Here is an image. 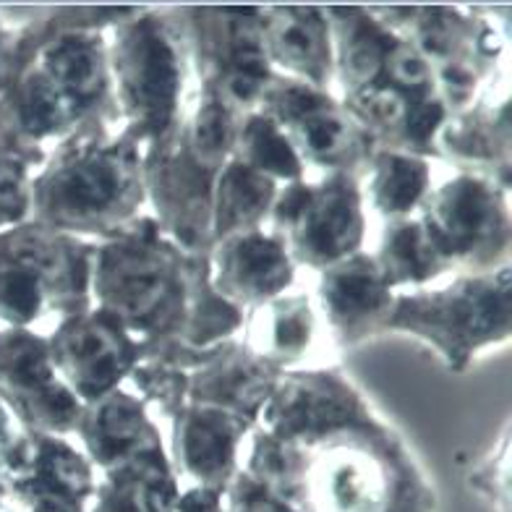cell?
<instances>
[{
	"label": "cell",
	"mask_w": 512,
	"mask_h": 512,
	"mask_svg": "<svg viewBox=\"0 0 512 512\" xmlns=\"http://www.w3.org/2000/svg\"><path fill=\"white\" fill-rule=\"evenodd\" d=\"M369 413L374 408L364 392L340 369L283 371L256 429L275 439H298L351 424Z\"/></svg>",
	"instance_id": "18"
},
{
	"label": "cell",
	"mask_w": 512,
	"mask_h": 512,
	"mask_svg": "<svg viewBox=\"0 0 512 512\" xmlns=\"http://www.w3.org/2000/svg\"><path fill=\"white\" fill-rule=\"evenodd\" d=\"M243 471L296 512H437V492L395 426L377 411L298 439L251 432Z\"/></svg>",
	"instance_id": "1"
},
{
	"label": "cell",
	"mask_w": 512,
	"mask_h": 512,
	"mask_svg": "<svg viewBox=\"0 0 512 512\" xmlns=\"http://www.w3.org/2000/svg\"><path fill=\"white\" fill-rule=\"evenodd\" d=\"M395 296L398 290L387 285L369 251L345 256L322 270L319 277V306L340 348H353L379 332H387Z\"/></svg>",
	"instance_id": "19"
},
{
	"label": "cell",
	"mask_w": 512,
	"mask_h": 512,
	"mask_svg": "<svg viewBox=\"0 0 512 512\" xmlns=\"http://www.w3.org/2000/svg\"><path fill=\"white\" fill-rule=\"evenodd\" d=\"M3 27H6V24H3V16H0V32H3Z\"/></svg>",
	"instance_id": "38"
},
{
	"label": "cell",
	"mask_w": 512,
	"mask_h": 512,
	"mask_svg": "<svg viewBox=\"0 0 512 512\" xmlns=\"http://www.w3.org/2000/svg\"><path fill=\"white\" fill-rule=\"evenodd\" d=\"M14 432H16L14 418L8 416L6 405L0 403V437H8V434H14Z\"/></svg>",
	"instance_id": "36"
},
{
	"label": "cell",
	"mask_w": 512,
	"mask_h": 512,
	"mask_svg": "<svg viewBox=\"0 0 512 512\" xmlns=\"http://www.w3.org/2000/svg\"><path fill=\"white\" fill-rule=\"evenodd\" d=\"M382 24L400 34L434 79L447 113L468 108L505 53L492 21L460 6H369Z\"/></svg>",
	"instance_id": "9"
},
{
	"label": "cell",
	"mask_w": 512,
	"mask_h": 512,
	"mask_svg": "<svg viewBox=\"0 0 512 512\" xmlns=\"http://www.w3.org/2000/svg\"><path fill=\"white\" fill-rule=\"evenodd\" d=\"M243 343L256 356L288 369L311 348L317 332V314L306 293H283L256 309L243 311Z\"/></svg>",
	"instance_id": "27"
},
{
	"label": "cell",
	"mask_w": 512,
	"mask_h": 512,
	"mask_svg": "<svg viewBox=\"0 0 512 512\" xmlns=\"http://www.w3.org/2000/svg\"><path fill=\"white\" fill-rule=\"evenodd\" d=\"M186 42L199 97L220 102L236 115L259 108L272 81L262 45V6H168Z\"/></svg>",
	"instance_id": "10"
},
{
	"label": "cell",
	"mask_w": 512,
	"mask_h": 512,
	"mask_svg": "<svg viewBox=\"0 0 512 512\" xmlns=\"http://www.w3.org/2000/svg\"><path fill=\"white\" fill-rule=\"evenodd\" d=\"M230 160L262 173L277 186L304 181L306 176V165L301 162L293 144L288 142V136L283 134V128L262 110H249V113L238 115Z\"/></svg>",
	"instance_id": "31"
},
{
	"label": "cell",
	"mask_w": 512,
	"mask_h": 512,
	"mask_svg": "<svg viewBox=\"0 0 512 512\" xmlns=\"http://www.w3.org/2000/svg\"><path fill=\"white\" fill-rule=\"evenodd\" d=\"M131 382L139 390L136 398L144 405L155 408L160 416L173 418L186 405L189 390V369L173 361L165 353L142 351V361L131 371Z\"/></svg>",
	"instance_id": "32"
},
{
	"label": "cell",
	"mask_w": 512,
	"mask_h": 512,
	"mask_svg": "<svg viewBox=\"0 0 512 512\" xmlns=\"http://www.w3.org/2000/svg\"><path fill=\"white\" fill-rule=\"evenodd\" d=\"M238 115L196 95L181 123L142 149V178L152 220L170 241L194 254L212 249V196L233 149Z\"/></svg>",
	"instance_id": "5"
},
{
	"label": "cell",
	"mask_w": 512,
	"mask_h": 512,
	"mask_svg": "<svg viewBox=\"0 0 512 512\" xmlns=\"http://www.w3.org/2000/svg\"><path fill=\"white\" fill-rule=\"evenodd\" d=\"M439 160L460 173L481 176L510 191L512 134L507 92L479 95L468 108L447 115L437 134Z\"/></svg>",
	"instance_id": "23"
},
{
	"label": "cell",
	"mask_w": 512,
	"mask_h": 512,
	"mask_svg": "<svg viewBox=\"0 0 512 512\" xmlns=\"http://www.w3.org/2000/svg\"><path fill=\"white\" fill-rule=\"evenodd\" d=\"M361 191L384 220L413 217L432 191V165L424 157L377 149L361 178Z\"/></svg>",
	"instance_id": "28"
},
{
	"label": "cell",
	"mask_w": 512,
	"mask_h": 512,
	"mask_svg": "<svg viewBox=\"0 0 512 512\" xmlns=\"http://www.w3.org/2000/svg\"><path fill=\"white\" fill-rule=\"evenodd\" d=\"M95 243L48 225L0 230V324L29 327L92 306Z\"/></svg>",
	"instance_id": "7"
},
{
	"label": "cell",
	"mask_w": 512,
	"mask_h": 512,
	"mask_svg": "<svg viewBox=\"0 0 512 512\" xmlns=\"http://www.w3.org/2000/svg\"><path fill=\"white\" fill-rule=\"evenodd\" d=\"M283 369L256 356L243 340H223L204 348L189 371L186 405H209L256 426L259 413L275 392Z\"/></svg>",
	"instance_id": "20"
},
{
	"label": "cell",
	"mask_w": 512,
	"mask_h": 512,
	"mask_svg": "<svg viewBox=\"0 0 512 512\" xmlns=\"http://www.w3.org/2000/svg\"><path fill=\"white\" fill-rule=\"evenodd\" d=\"M173 421L170 465L178 481L225 494L230 481L241 471L243 437L254 432L241 418L209 405H183Z\"/></svg>",
	"instance_id": "22"
},
{
	"label": "cell",
	"mask_w": 512,
	"mask_h": 512,
	"mask_svg": "<svg viewBox=\"0 0 512 512\" xmlns=\"http://www.w3.org/2000/svg\"><path fill=\"white\" fill-rule=\"evenodd\" d=\"M209 275L217 296L249 311L288 293L296 283V264L272 230L233 233L209 249Z\"/></svg>",
	"instance_id": "21"
},
{
	"label": "cell",
	"mask_w": 512,
	"mask_h": 512,
	"mask_svg": "<svg viewBox=\"0 0 512 512\" xmlns=\"http://www.w3.org/2000/svg\"><path fill=\"white\" fill-rule=\"evenodd\" d=\"M0 403L19 429L71 437L81 400L55 371L48 337L29 327H0Z\"/></svg>",
	"instance_id": "16"
},
{
	"label": "cell",
	"mask_w": 512,
	"mask_h": 512,
	"mask_svg": "<svg viewBox=\"0 0 512 512\" xmlns=\"http://www.w3.org/2000/svg\"><path fill=\"white\" fill-rule=\"evenodd\" d=\"M32 220V168L14 157H0V230Z\"/></svg>",
	"instance_id": "33"
},
{
	"label": "cell",
	"mask_w": 512,
	"mask_h": 512,
	"mask_svg": "<svg viewBox=\"0 0 512 512\" xmlns=\"http://www.w3.org/2000/svg\"><path fill=\"white\" fill-rule=\"evenodd\" d=\"M97 468L68 437L16 426L3 455V494L24 512H87Z\"/></svg>",
	"instance_id": "15"
},
{
	"label": "cell",
	"mask_w": 512,
	"mask_h": 512,
	"mask_svg": "<svg viewBox=\"0 0 512 512\" xmlns=\"http://www.w3.org/2000/svg\"><path fill=\"white\" fill-rule=\"evenodd\" d=\"M364 204L361 181L348 173L288 183L280 186L272 204V233L285 243L296 267L322 272L364 251Z\"/></svg>",
	"instance_id": "11"
},
{
	"label": "cell",
	"mask_w": 512,
	"mask_h": 512,
	"mask_svg": "<svg viewBox=\"0 0 512 512\" xmlns=\"http://www.w3.org/2000/svg\"><path fill=\"white\" fill-rule=\"evenodd\" d=\"M223 502L225 512H296V507H290L264 481H259L243 468L225 489Z\"/></svg>",
	"instance_id": "34"
},
{
	"label": "cell",
	"mask_w": 512,
	"mask_h": 512,
	"mask_svg": "<svg viewBox=\"0 0 512 512\" xmlns=\"http://www.w3.org/2000/svg\"><path fill=\"white\" fill-rule=\"evenodd\" d=\"M92 304L115 314L139 343L212 348L243 324V311L212 288L209 254L176 246L149 215L95 243Z\"/></svg>",
	"instance_id": "2"
},
{
	"label": "cell",
	"mask_w": 512,
	"mask_h": 512,
	"mask_svg": "<svg viewBox=\"0 0 512 512\" xmlns=\"http://www.w3.org/2000/svg\"><path fill=\"white\" fill-rule=\"evenodd\" d=\"M178 497L168 450L149 452L102 473L87 512H176Z\"/></svg>",
	"instance_id": "26"
},
{
	"label": "cell",
	"mask_w": 512,
	"mask_h": 512,
	"mask_svg": "<svg viewBox=\"0 0 512 512\" xmlns=\"http://www.w3.org/2000/svg\"><path fill=\"white\" fill-rule=\"evenodd\" d=\"M74 434L81 442V452L100 473L139 455L165 450L162 434L149 416L147 405L123 387L81 405Z\"/></svg>",
	"instance_id": "25"
},
{
	"label": "cell",
	"mask_w": 512,
	"mask_h": 512,
	"mask_svg": "<svg viewBox=\"0 0 512 512\" xmlns=\"http://www.w3.org/2000/svg\"><path fill=\"white\" fill-rule=\"evenodd\" d=\"M79 128L61 89L37 63L27 29L0 32V157L42 168L48 144H58Z\"/></svg>",
	"instance_id": "13"
},
{
	"label": "cell",
	"mask_w": 512,
	"mask_h": 512,
	"mask_svg": "<svg viewBox=\"0 0 512 512\" xmlns=\"http://www.w3.org/2000/svg\"><path fill=\"white\" fill-rule=\"evenodd\" d=\"M382 277L392 290L398 288H424L437 277L452 270L442 259L434 243L426 236L418 217H400L387 220L379 238V249L374 251Z\"/></svg>",
	"instance_id": "30"
},
{
	"label": "cell",
	"mask_w": 512,
	"mask_h": 512,
	"mask_svg": "<svg viewBox=\"0 0 512 512\" xmlns=\"http://www.w3.org/2000/svg\"><path fill=\"white\" fill-rule=\"evenodd\" d=\"M277 191L280 186L262 173L236 160L225 162L212 196V246L233 233L262 228L270 220Z\"/></svg>",
	"instance_id": "29"
},
{
	"label": "cell",
	"mask_w": 512,
	"mask_h": 512,
	"mask_svg": "<svg viewBox=\"0 0 512 512\" xmlns=\"http://www.w3.org/2000/svg\"><path fill=\"white\" fill-rule=\"evenodd\" d=\"M510 191L471 173L432 189L418 207V223L452 270L468 275L505 267L510 256Z\"/></svg>",
	"instance_id": "12"
},
{
	"label": "cell",
	"mask_w": 512,
	"mask_h": 512,
	"mask_svg": "<svg viewBox=\"0 0 512 512\" xmlns=\"http://www.w3.org/2000/svg\"><path fill=\"white\" fill-rule=\"evenodd\" d=\"M48 337L55 371L81 403L118 390L142 361V343L102 306L58 319Z\"/></svg>",
	"instance_id": "17"
},
{
	"label": "cell",
	"mask_w": 512,
	"mask_h": 512,
	"mask_svg": "<svg viewBox=\"0 0 512 512\" xmlns=\"http://www.w3.org/2000/svg\"><path fill=\"white\" fill-rule=\"evenodd\" d=\"M176 512H225L223 494L202 486H186L181 489Z\"/></svg>",
	"instance_id": "35"
},
{
	"label": "cell",
	"mask_w": 512,
	"mask_h": 512,
	"mask_svg": "<svg viewBox=\"0 0 512 512\" xmlns=\"http://www.w3.org/2000/svg\"><path fill=\"white\" fill-rule=\"evenodd\" d=\"M108 61L121 134L144 149L181 123L191 66L168 6H139L115 24L108 32Z\"/></svg>",
	"instance_id": "6"
},
{
	"label": "cell",
	"mask_w": 512,
	"mask_h": 512,
	"mask_svg": "<svg viewBox=\"0 0 512 512\" xmlns=\"http://www.w3.org/2000/svg\"><path fill=\"white\" fill-rule=\"evenodd\" d=\"M387 332L424 340L450 371H465L476 353L510 340V264L479 275H460L437 290L395 296Z\"/></svg>",
	"instance_id": "8"
},
{
	"label": "cell",
	"mask_w": 512,
	"mask_h": 512,
	"mask_svg": "<svg viewBox=\"0 0 512 512\" xmlns=\"http://www.w3.org/2000/svg\"><path fill=\"white\" fill-rule=\"evenodd\" d=\"M335 48L343 108L377 149L439 160L437 134L447 108L416 50L369 6H324Z\"/></svg>",
	"instance_id": "3"
},
{
	"label": "cell",
	"mask_w": 512,
	"mask_h": 512,
	"mask_svg": "<svg viewBox=\"0 0 512 512\" xmlns=\"http://www.w3.org/2000/svg\"><path fill=\"white\" fill-rule=\"evenodd\" d=\"M283 128L304 165L324 173L364 178L377 144L353 121L332 92L275 74L262 92L259 108Z\"/></svg>",
	"instance_id": "14"
},
{
	"label": "cell",
	"mask_w": 512,
	"mask_h": 512,
	"mask_svg": "<svg viewBox=\"0 0 512 512\" xmlns=\"http://www.w3.org/2000/svg\"><path fill=\"white\" fill-rule=\"evenodd\" d=\"M259 29L275 74L332 92L335 48L324 6H262Z\"/></svg>",
	"instance_id": "24"
},
{
	"label": "cell",
	"mask_w": 512,
	"mask_h": 512,
	"mask_svg": "<svg viewBox=\"0 0 512 512\" xmlns=\"http://www.w3.org/2000/svg\"><path fill=\"white\" fill-rule=\"evenodd\" d=\"M147 204L142 147L89 121L61 139L32 176V220L84 241H105Z\"/></svg>",
	"instance_id": "4"
},
{
	"label": "cell",
	"mask_w": 512,
	"mask_h": 512,
	"mask_svg": "<svg viewBox=\"0 0 512 512\" xmlns=\"http://www.w3.org/2000/svg\"><path fill=\"white\" fill-rule=\"evenodd\" d=\"M0 512H24V510L16 505L14 499L6 497V494H0Z\"/></svg>",
	"instance_id": "37"
}]
</instances>
